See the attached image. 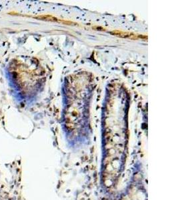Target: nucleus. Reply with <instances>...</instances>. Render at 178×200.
I'll use <instances>...</instances> for the list:
<instances>
[{
	"label": "nucleus",
	"instance_id": "1",
	"mask_svg": "<svg viewBox=\"0 0 178 200\" xmlns=\"http://www.w3.org/2000/svg\"><path fill=\"white\" fill-rule=\"evenodd\" d=\"M112 33L113 35H115L121 37V38H131V39H137L138 38L137 37H136V35L130 34V33H128L121 32H119V31H115V32H112Z\"/></svg>",
	"mask_w": 178,
	"mask_h": 200
}]
</instances>
